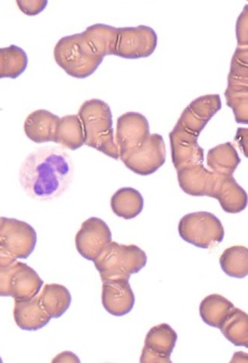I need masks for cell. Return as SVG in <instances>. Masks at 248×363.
<instances>
[{
  "instance_id": "obj_27",
  "label": "cell",
  "mask_w": 248,
  "mask_h": 363,
  "mask_svg": "<svg viewBox=\"0 0 248 363\" xmlns=\"http://www.w3.org/2000/svg\"><path fill=\"white\" fill-rule=\"evenodd\" d=\"M17 6L27 16L40 15L47 7V0H17Z\"/></svg>"
},
{
  "instance_id": "obj_1",
  "label": "cell",
  "mask_w": 248,
  "mask_h": 363,
  "mask_svg": "<svg viewBox=\"0 0 248 363\" xmlns=\"http://www.w3.org/2000/svg\"><path fill=\"white\" fill-rule=\"evenodd\" d=\"M158 45V35L152 27H113L94 24L81 34L58 40L54 48L57 65L69 77L86 79L96 73L108 55L139 60L152 55Z\"/></svg>"
},
{
  "instance_id": "obj_3",
  "label": "cell",
  "mask_w": 248,
  "mask_h": 363,
  "mask_svg": "<svg viewBox=\"0 0 248 363\" xmlns=\"http://www.w3.org/2000/svg\"><path fill=\"white\" fill-rule=\"evenodd\" d=\"M177 176L182 191L193 197L215 198L225 213H242L247 207V192L232 174H216L203 164L180 169Z\"/></svg>"
},
{
  "instance_id": "obj_20",
  "label": "cell",
  "mask_w": 248,
  "mask_h": 363,
  "mask_svg": "<svg viewBox=\"0 0 248 363\" xmlns=\"http://www.w3.org/2000/svg\"><path fill=\"white\" fill-rule=\"evenodd\" d=\"M207 167L210 172L220 174H232L240 164L239 155L230 143L213 147L207 153Z\"/></svg>"
},
{
  "instance_id": "obj_4",
  "label": "cell",
  "mask_w": 248,
  "mask_h": 363,
  "mask_svg": "<svg viewBox=\"0 0 248 363\" xmlns=\"http://www.w3.org/2000/svg\"><path fill=\"white\" fill-rule=\"evenodd\" d=\"M77 116L82 122L84 145L93 147L110 158L119 159L112 111L108 103L98 99L85 101Z\"/></svg>"
},
{
  "instance_id": "obj_18",
  "label": "cell",
  "mask_w": 248,
  "mask_h": 363,
  "mask_svg": "<svg viewBox=\"0 0 248 363\" xmlns=\"http://www.w3.org/2000/svg\"><path fill=\"white\" fill-rule=\"evenodd\" d=\"M145 200L135 188H121L112 196L111 209L120 218L130 219L139 216L143 211Z\"/></svg>"
},
{
  "instance_id": "obj_21",
  "label": "cell",
  "mask_w": 248,
  "mask_h": 363,
  "mask_svg": "<svg viewBox=\"0 0 248 363\" xmlns=\"http://www.w3.org/2000/svg\"><path fill=\"white\" fill-rule=\"evenodd\" d=\"M232 308L234 304L227 298L220 294H211L201 301L199 313L207 325L220 329Z\"/></svg>"
},
{
  "instance_id": "obj_10",
  "label": "cell",
  "mask_w": 248,
  "mask_h": 363,
  "mask_svg": "<svg viewBox=\"0 0 248 363\" xmlns=\"http://www.w3.org/2000/svg\"><path fill=\"white\" fill-rule=\"evenodd\" d=\"M38 244L34 227L26 221L0 217V247L13 254L17 259L32 255Z\"/></svg>"
},
{
  "instance_id": "obj_9",
  "label": "cell",
  "mask_w": 248,
  "mask_h": 363,
  "mask_svg": "<svg viewBox=\"0 0 248 363\" xmlns=\"http://www.w3.org/2000/svg\"><path fill=\"white\" fill-rule=\"evenodd\" d=\"M148 118L137 112L122 114L116 122L115 143L121 161L140 150L150 137Z\"/></svg>"
},
{
  "instance_id": "obj_2",
  "label": "cell",
  "mask_w": 248,
  "mask_h": 363,
  "mask_svg": "<svg viewBox=\"0 0 248 363\" xmlns=\"http://www.w3.org/2000/svg\"><path fill=\"white\" fill-rule=\"evenodd\" d=\"M74 176V164L67 151L40 147L27 155L19 170V182L29 197L53 200L67 191Z\"/></svg>"
},
{
  "instance_id": "obj_17",
  "label": "cell",
  "mask_w": 248,
  "mask_h": 363,
  "mask_svg": "<svg viewBox=\"0 0 248 363\" xmlns=\"http://www.w3.org/2000/svg\"><path fill=\"white\" fill-rule=\"evenodd\" d=\"M13 318L19 329L24 331H38L46 327L52 318L42 306L38 295L30 300L15 301Z\"/></svg>"
},
{
  "instance_id": "obj_15",
  "label": "cell",
  "mask_w": 248,
  "mask_h": 363,
  "mask_svg": "<svg viewBox=\"0 0 248 363\" xmlns=\"http://www.w3.org/2000/svg\"><path fill=\"white\" fill-rule=\"evenodd\" d=\"M60 120L61 118L50 111H34L25 120V135L33 143H56Z\"/></svg>"
},
{
  "instance_id": "obj_29",
  "label": "cell",
  "mask_w": 248,
  "mask_h": 363,
  "mask_svg": "<svg viewBox=\"0 0 248 363\" xmlns=\"http://www.w3.org/2000/svg\"><path fill=\"white\" fill-rule=\"evenodd\" d=\"M236 141H237L238 145H239L240 149L243 150L244 155H245L246 158L248 157V129L247 128H244V129L237 130V133H236Z\"/></svg>"
},
{
  "instance_id": "obj_12",
  "label": "cell",
  "mask_w": 248,
  "mask_h": 363,
  "mask_svg": "<svg viewBox=\"0 0 248 363\" xmlns=\"http://www.w3.org/2000/svg\"><path fill=\"white\" fill-rule=\"evenodd\" d=\"M166 145L162 135L153 133L140 150L130 155L122 162L139 176H150L158 172L166 162Z\"/></svg>"
},
{
  "instance_id": "obj_11",
  "label": "cell",
  "mask_w": 248,
  "mask_h": 363,
  "mask_svg": "<svg viewBox=\"0 0 248 363\" xmlns=\"http://www.w3.org/2000/svg\"><path fill=\"white\" fill-rule=\"evenodd\" d=\"M111 242V229L98 217L86 219L75 236L77 252L87 261H94Z\"/></svg>"
},
{
  "instance_id": "obj_5",
  "label": "cell",
  "mask_w": 248,
  "mask_h": 363,
  "mask_svg": "<svg viewBox=\"0 0 248 363\" xmlns=\"http://www.w3.org/2000/svg\"><path fill=\"white\" fill-rule=\"evenodd\" d=\"M93 262L102 281L129 279L133 274L142 271L148 257L145 250L137 246L111 242Z\"/></svg>"
},
{
  "instance_id": "obj_30",
  "label": "cell",
  "mask_w": 248,
  "mask_h": 363,
  "mask_svg": "<svg viewBox=\"0 0 248 363\" xmlns=\"http://www.w3.org/2000/svg\"><path fill=\"white\" fill-rule=\"evenodd\" d=\"M52 362L79 363L81 362V361H79V357H77V354H74V353L69 352V351H65V352H62L60 353V354L56 355Z\"/></svg>"
},
{
  "instance_id": "obj_8",
  "label": "cell",
  "mask_w": 248,
  "mask_h": 363,
  "mask_svg": "<svg viewBox=\"0 0 248 363\" xmlns=\"http://www.w3.org/2000/svg\"><path fill=\"white\" fill-rule=\"evenodd\" d=\"M220 108L222 98L220 94L203 95L184 110L171 132L185 139L198 141L203 130Z\"/></svg>"
},
{
  "instance_id": "obj_14",
  "label": "cell",
  "mask_w": 248,
  "mask_h": 363,
  "mask_svg": "<svg viewBox=\"0 0 248 363\" xmlns=\"http://www.w3.org/2000/svg\"><path fill=\"white\" fill-rule=\"evenodd\" d=\"M102 285V304L113 316H124L135 308V296L129 279H108Z\"/></svg>"
},
{
  "instance_id": "obj_22",
  "label": "cell",
  "mask_w": 248,
  "mask_h": 363,
  "mask_svg": "<svg viewBox=\"0 0 248 363\" xmlns=\"http://www.w3.org/2000/svg\"><path fill=\"white\" fill-rule=\"evenodd\" d=\"M55 143L72 151L77 150L84 145V131L77 114H69L61 118Z\"/></svg>"
},
{
  "instance_id": "obj_25",
  "label": "cell",
  "mask_w": 248,
  "mask_h": 363,
  "mask_svg": "<svg viewBox=\"0 0 248 363\" xmlns=\"http://www.w3.org/2000/svg\"><path fill=\"white\" fill-rule=\"evenodd\" d=\"M220 267L226 275L244 279L248 274V250L246 246H232L220 258Z\"/></svg>"
},
{
  "instance_id": "obj_26",
  "label": "cell",
  "mask_w": 248,
  "mask_h": 363,
  "mask_svg": "<svg viewBox=\"0 0 248 363\" xmlns=\"http://www.w3.org/2000/svg\"><path fill=\"white\" fill-rule=\"evenodd\" d=\"M17 259L13 254L0 247V296H11V275Z\"/></svg>"
},
{
  "instance_id": "obj_6",
  "label": "cell",
  "mask_w": 248,
  "mask_h": 363,
  "mask_svg": "<svg viewBox=\"0 0 248 363\" xmlns=\"http://www.w3.org/2000/svg\"><path fill=\"white\" fill-rule=\"evenodd\" d=\"M178 232L188 244L205 250L220 245L225 237L222 221L208 211L185 215L180 219Z\"/></svg>"
},
{
  "instance_id": "obj_7",
  "label": "cell",
  "mask_w": 248,
  "mask_h": 363,
  "mask_svg": "<svg viewBox=\"0 0 248 363\" xmlns=\"http://www.w3.org/2000/svg\"><path fill=\"white\" fill-rule=\"evenodd\" d=\"M226 104L232 108L237 123H248V46H238L232 55L225 91Z\"/></svg>"
},
{
  "instance_id": "obj_28",
  "label": "cell",
  "mask_w": 248,
  "mask_h": 363,
  "mask_svg": "<svg viewBox=\"0 0 248 363\" xmlns=\"http://www.w3.org/2000/svg\"><path fill=\"white\" fill-rule=\"evenodd\" d=\"M236 37L238 46H248V13L247 6L244 7L243 13H240L236 24Z\"/></svg>"
},
{
  "instance_id": "obj_24",
  "label": "cell",
  "mask_w": 248,
  "mask_h": 363,
  "mask_svg": "<svg viewBox=\"0 0 248 363\" xmlns=\"http://www.w3.org/2000/svg\"><path fill=\"white\" fill-rule=\"evenodd\" d=\"M28 56L17 45L0 48V79H17L26 71Z\"/></svg>"
},
{
  "instance_id": "obj_13",
  "label": "cell",
  "mask_w": 248,
  "mask_h": 363,
  "mask_svg": "<svg viewBox=\"0 0 248 363\" xmlns=\"http://www.w3.org/2000/svg\"><path fill=\"white\" fill-rule=\"evenodd\" d=\"M178 335L169 324L153 327L145 337L141 363H171L172 351L177 343Z\"/></svg>"
},
{
  "instance_id": "obj_23",
  "label": "cell",
  "mask_w": 248,
  "mask_h": 363,
  "mask_svg": "<svg viewBox=\"0 0 248 363\" xmlns=\"http://www.w3.org/2000/svg\"><path fill=\"white\" fill-rule=\"evenodd\" d=\"M220 330L232 345L248 347V315L244 311L234 306Z\"/></svg>"
},
{
  "instance_id": "obj_16",
  "label": "cell",
  "mask_w": 248,
  "mask_h": 363,
  "mask_svg": "<svg viewBox=\"0 0 248 363\" xmlns=\"http://www.w3.org/2000/svg\"><path fill=\"white\" fill-rule=\"evenodd\" d=\"M44 281L30 266L17 261L11 281V298L26 301L40 294Z\"/></svg>"
},
{
  "instance_id": "obj_19",
  "label": "cell",
  "mask_w": 248,
  "mask_h": 363,
  "mask_svg": "<svg viewBox=\"0 0 248 363\" xmlns=\"http://www.w3.org/2000/svg\"><path fill=\"white\" fill-rule=\"evenodd\" d=\"M38 296L42 306L52 318H61L71 306V293L61 284L43 285Z\"/></svg>"
},
{
  "instance_id": "obj_31",
  "label": "cell",
  "mask_w": 248,
  "mask_h": 363,
  "mask_svg": "<svg viewBox=\"0 0 248 363\" xmlns=\"http://www.w3.org/2000/svg\"><path fill=\"white\" fill-rule=\"evenodd\" d=\"M3 362V359L0 358V363Z\"/></svg>"
}]
</instances>
